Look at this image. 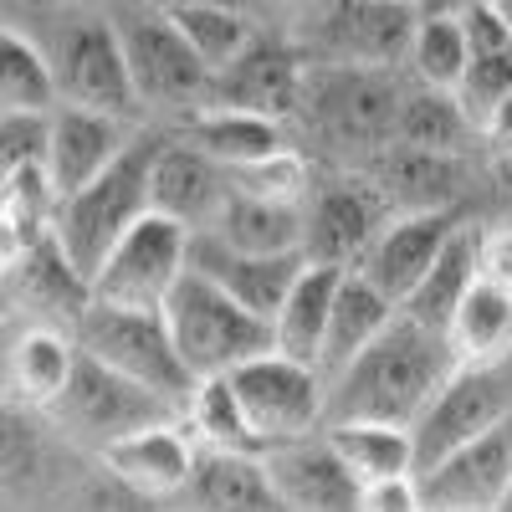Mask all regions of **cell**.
Listing matches in <instances>:
<instances>
[{"instance_id": "1", "label": "cell", "mask_w": 512, "mask_h": 512, "mask_svg": "<svg viewBox=\"0 0 512 512\" xmlns=\"http://www.w3.org/2000/svg\"><path fill=\"white\" fill-rule=\"evenodd\" d=\"M451 369H456V354L446 344V333L400 313L344 374L328 384V425H338V420H384V425L415 431L420 415L441 395V384L451 379Z\"/></svg>"}, {"instance_id": "2", "label": "cell", "mask_w": 512, "mask_h": 512, "mask_svg": "<svg viewBox=\"0 0 512 512\" xmlns=\"http://www.w3.org/2000/svg\"><path fill=\"white\" fill-rule=\"evenodd\" d=\"M6 26H21L41 41V52L52 57L62 103L98 108L128 123H149L134 93V77H128L123 36L108 0H47V6L6 16Z\"/></svg>"}, {"instance_id": "3", "label": "cell", "mask_w": 512, "mask_h": 512, "mask_svg": "<svg viewBox=\"0 0 512 512\" xmlns=\"http://www.w3.org/2000/svg\"><path fill=\"white\" fill-rule=\"evenodd\" d=\"M405 72L384 67H313L292 134L323 169H364L395 144Z\"/></svg>"}, {"instance_id": "4", "label": "cell", "mask_w": 512, "mask_h": 512, "mask_svg": "<svg viewBox=\"0 0 512 512\" xmlns=\"http://www.w3.org/2000/svg\"><path fill=\"white\" fill-rule=\"evenodd\" d=\"M159 144H164V128L144 123L139 139L123 149V159L113 169H103L88 190H77V195L62 200L52 236H57L62 256L88 282L108 262V251L154 210V159H159Z\"/></svg>"}, {"instance_id": "5", "label": "cell", "mask_w": 512, "mask_h": 512, "mask_svg": "<svg viewBox=\"0 0 512 512\" xmlns=\"http://www.w3.org/2000/svg\"><path fill=\"white\" fill-rule=\"evenodd\" d=\"M113 21H118L128 77H134V93H139V108L149 123L180 128L210 108L216 72L190 52L175 16L159 6H144V0H113Z\"/></svg>"}, {"instance_id": "6", "label": "cell", "mask_w": 512, "mask_h": 512, "mask_svg": "<svg viewBox=\"0 0 512 512\" xmlns=\"http://www.w3.org/2000/svg\"><path fill=\"white\" fill-rule=\"evenodd\" d=\"M313 67H384L405 72L410 41L420 26L415 6L400 0H308L282 21Z\"/></svg>"}, {"instance_id": "7", "label": "cell", "mask_w": 512, "mask_h": 512, "mask_svg": "<svg viewBox=\"0 0 512 512\" xmlns=\"http://www.w3.org/2000/svg\"><path fill=\"white\" fill-rule=\"evenodd\" d=\"M164 318H169V333H175V344H180V359L190 364L195 379L236 374L241 364L277 349L272 344V323L246 313L231 292H221L200 272H185L175 297L164 303Z\"/></svg>"}, {"instance_id": "8", "label": "cell", "mask_w": 512, "mask_h": 512, "mask_svg": "<svg viewBox=\"0 0 512 512\" xmlns=\"http://www.w3.org/2000/svg\"><path fill=\"white\" fill-rule=\"evenodd\" d=\"M77 344L88 359L108 364L113 374L144 384L159 400H169L180 415L195 395V374L190 364L180 359V344L169 333V318L164 313H144V308H108V303H93L77 323Z\"/></svg>"}, {"instance_id": "9", "label": "cell", "mask_w": 512, "mask_h": 512, "mask_svg": "<svg viewBox=\"0 0 512 512\" xmlns=\"http://www.w3.org/2000/svg\"><path fill=\"white\" fill-rule=\"evenodd\" d=\"M52 431L77 451V456H103L108 446H118L123 436H139L149 425H164V420H180V410L159 400L144 384L113 374L108 364L82 354V369L72 379L67 400L47 415Z\"/></svg>"}, {"instance_id": "10", "label": "cell", "mask_w": 512, "mask_h": 512, "mask_svg": "<svg viewBox=\"0 0 512 512\" xmlns=\"http://www.w3.org/2000/svg\"><path fill=\"white\" fill-rule=\"evenodd\" d=\"M231 384H236V400L246 410V425H251L256 446H262V456L328 431V379L303 359H287L272 349L262 359L241 364Z\"/></svg>"}, {"instance_id": "11", "label": "cell", "mask_w": 512, "mask_h": 512, "mask_svg": "<svg viewBox=\"0 0 512 512\" xmlns=\"http://www.w3.org/2000/svg\"><path fill=\"white\" fill-rule=\"evenodd\" d=\"M303 216H308V236H303L308 262L354 272L369 256V246L379 241V231L390 226L395 210L364 169H323Z\"/></svg>"}, {"instance_id": "12", "label": "cell", "mask_w": 512, "mask_h": 512, "mask_svg": "<svg viewBox=\"0 0 512 512\" xmlns=\"http://www.w3.org/2000/svg\"><path fill=\"white\" fill-rule=\"evenodd\" d=\"M185 272H190V231L149 210V216L108 251V262L98 267L93 303L164 313V303L175 297Z\"/></svg>"}, {"instance_id": "13", "label": "cell", "mask_w": 512, "mask_h": 512, "mask_svg": "<svg viewBox=\"0 0 512 512\" xmlns=\"http://www.w3.org/2000/svg\"><path fill=\"white\" fill-rule=\"evenodd\" d=\"M308 77H313V62L308 52L292 41V31L282 21H267L262 36L216 77V98L210 108H241V113H262V118H277V123H297L303 113V98H308Z\"/></svg>"}, {"instance_id": "14", "label": "cell", "mask_w": 512, "mask_h": 512, "mask_svg": "<svg viewBox=\"0 0 512 512\" xmlns=\"http://www.w3.org/2000/svg\"><path fill=\"white\" fill-rule=\"evenodd\" d=\"M512 420V359L502 364H456L451 379L441 384V395L415 425V451L420 466H431L451 456L456 446L477 441L497 425Z\"/></svg>"}, {"instance_id": "15", "label": "cell", "mask_w": 512, "mask_h": 512, "mask_svg": "<svg viewBox=\"0 0 512 512\" xmlns=\"http://www.w3.org/2000/svg\"><path fill=\"white\" fill-rule=\"evenodd\" d=\"M98 466L118 482L128 487L134 497L154 502V507H180L190 482H195V466H200V441L195 431L180 420H164V425H149V431L139 436H123L118 446H108L98 456Z\"/></svg>"}, {"instance_id": "16", "label": "cell", "mask_w": 512, "mask_h": 512, "mask_svg": "<svg viewBox=\"0 0 512 512\" xmlns=\"http://www.w3.org/2000/svg\"><path fill=\"white\" fill-rule=\"evenodd\" d=\"M231 195H236L231 169L210 159L200 144H190L185 134L164 128V144L154 159V216H169L190 236H200V231H216Z\"/></svg>"}, {"instance_id": "17", "label": "cell", "mask_w": 512, "mask_h": 512, "mask_svg": "<svg viewBox=\"0 0 512 512\" xmlns=\"http://www.w3.org/2000/svg\"><path fill=\"white\" fill-rule=\"evenodd\" d=\"M82 369V344L57 323H11L6 333V410L52 415Z\"/></svg>"}, {"instance_id": "18", "label": "cell", "mask_w": 512, "mask_h": 512, "mask_svg": "<svg viewBox=\"0 0 512 512\" xmlns=\"http://www.w3.org/2000/svg\"><path fill=\"white\" fill-rule=\"evenodd\" d=\"M466 221H472L466 210H405V216H390V226L379 231V241L354 272L405 308V297L425 282V272L441 262V251Z\"/></svg>"}, {"instance_id": "19", "label": "cell", "mask_w": 512, "mask_h": 512, "mask_svg": "<svg viewBox=\"0 0 512 512\" xmlns=\"http://www.w3.org/2000/svg\"><path fill=\"white\" fill-rule=\"evenodd\" d=\"M512 482V420L420 466V492L431 512H497Z\"/></svg>"}, {"instance_id": "20", "label": "cell", "mask_w": 512, "mask_h": 512, "mask_svg": "<svg viewBox=\"0 0 512 512\" xmlns=\"http://www.w3.org/2000/svg\"><path fill=\"white\" fill-rule=\"evenodd\" d=\"M6 303H11V323H57V328H72L82 323V313L93 308V282L82 277L57 236L41 241L31 251H16L6 256Z\"/></svg>"}, {"instance_id": "21", "label": "cell", "mask_w": 512, "mask_h": 512, "mask_svg": "<svg viewBox=\"0 0 512 512\" xmlns=\"http://www.w3.org/2000/svg\"><path fill=\"white\" fill-rule=\"evenodd\" d=\"M364 175L379 185V195L390 200L395 216H405V210H466L472 216L477 169L461 154H425V149L395 144L374 164H364Z\"/></svg>"}, {"instance_id": "22", "label": "cell", "mask_w": 512, "mask_h": 512, "mask_svg": "<svg viewBox=\"0 0 512 512\" xmlns=\"http://www.w3.org/2000/svg\"><path fill=\"white\" fill-rule=\"evenodd\" d=\"M144 123H128L98 108H72L62 103L52 113V149H47V175L57 185V195H77L88 190L103 169H113L123 159V149L139 139Z\"/></svg>"}, {"instance_id": "23", "label": "cell", "mask_w": 512, "mask_h": 512, "mask_svg": "<svg viewBox=\"0 0 512 512\" xmlns=\"http://www.w3.org/2000/svg\"><path fill=\"white\" fill-rule=\"evenodd\" d=\"M308 256H251L226 246L221 236H190V272L210 277L221 292H231L246 313H256L262 323H272L287 303V292L303 277Z\"/></svg>"}, {"instance_id": "24", "label": "cell", "mask_w": 512, "mask_h": 512, "mask_svg": "<svg viewBox=\"0 0 512 512\" xmlns=\"http://www.w3.org/2000/svg\"><path fill=\"white\" fill-rule=\"evenodd\" d=\"M267 472H272L287 512H359L364 487L328 446V431L267 451Z\"/></svg>"}, {"instance_id": "25", "label": "cell", "mask_w": 512, "mask_h": 512, "mask_svg": "<svg viewBox=\"0 0 512 512\" xmlns=\"http://www.w3.org/2000/svg\"><path fill=\"white\" fill-rule=\"evenodd\" d=\"M180 512H287V507L267 472V456L200 446V466Z\"/></svg>"}, {"instance_id": "26", "label": "cell", "mask_w": 512, "mask_h": 512, "mask_svg": "<svg viewBox=\"0 0 512 512\" xmlns=\"http://www.w3.org/2000/svg\"><path fill=\"white\" fill-rule=\"evenodd\" d=\"M175 134L200 144L210 159H221L231 175L236 169H251V164H267V159H277L287 149H303L287 123L262 118V113H241V108H205L190 123H180Z\"/></svg>"}, {"instance_id": "27", "label": "cell", "mask_w": 512, "mask_h": 512, "mask_svg": "<svg viewBox=\"0 0 512 512\" xmlns=\"http://www.w3.org/2000/svg\"><path fill=\"white\" fill-rule=\"evenodd\" d=\"M395 318H400L395 297H384V292H379L369 277H359V272H344V287H338V303H333V323H328V344H323L318 374L333 384Z\"/></svg>"}, {"instance_id": "28", "label": "cell", "mask_w": 512, "mask_h": 512, "mask_svg": "<svg viewBox=\"0 0 512 512\" xmlns=\"http://www.w3.org/2000/svg\"><path fill=\"white\" fill-rule=\"evenodd\" d=\"M338 287H344V272L338 267H303L297 287L287 292L282 313L272 318V344L287 359H303L318 369L323 344H328V323H333V303H338Z\"/></svg>"}, {"instance_id": "29", "label": "cell", "mask_w": 512, "mask_h": 512, "mask_svg": "<svg viewBox=\"0 0 512 512\" xmlns=\"http://www.w3.org/2000/svg\"><path fill=\"white\" fill-rule=\"evenodd\" d=\"M328 446L338 461L354 472L359 487L374 482H395V477H420V451L415 431L405 425H384V420H338L328 425Z\"/></svg>"}, {"instance_id": "30", "label": "cell", "mask_w": 512, "mask_h": 512, "mask_svg": "<svg viewBox=\"0 0 512 512\" xmlns=\"http://www.w3.org/2000/svg\"><path fill=\"white\" fill-rule=\"evenodd\" d=\"M308 205H277V200H256V195H231L226 216L216 221V231L226 246L251 251V256H303V236H308ZM205 236V231H200Z\"/></svg>"}, {"instance_id": "31", "label": "cell", "mask_w": 512, "mask_h": 512, "mask_svg": "<svg viewBox=\"0 0 512 512\" xmlns=\"http://www.w3.org/2000/svg\"><path fill=\"white\" fill-rule=\"evenodd\" d=\"M395 144L400 149H425V154H461V159H472L482 149L477 144V128H472V118H466V108L456 103V93L415 88V82L405 88V103H400Z\"/></svg>"}, {"instance_id": "32", "label": "cell", "mask_w": 512, "mask_h": 512, "mask_svg": "<svg viewBox=\"0 0 512 512\" xmlns=\"http://www.w3.org/2000/svg\"><path fill=\"white\" fill-rule=\"evenodd\" d=\"M472 287H477V216L451 236V246L441 251V262L425 272V282L405 297L400 313L425 323V328H436V333H446Z\"/></svg>"}, {"instance_id": "33", "label": "cell", "mask_w": 512, "mask_h": 512, "mask_svg": "<svg viewBox=\"0 0 512 512\" xmlns=\"http://www.w3.org/2000/svg\"><path fill=\"white\" fill-rule=\"evenodd\" d=\"M446 344L456 364H502L512 359V292L492 287L477 277V287L466 292V303L456 308Z\"/></svg>"}, {"instance_id": "34", "label": "cell", "mask_w": 512, "mask_h": 512, "mask_svg": "<svg viewBox=\"0 0 512 512\" xmlns=\"http://www.w3.org/2000/svg\"><path fill=\"white\" fill-rule=\"evenodd\" d=\"M62 88L52 57L41 52V41L21 26L0 31V113H57Z\"/></svg>"}, {"instance_id": "35", "label": "cell", "mask_w": 512, "mask_h": 512, "mask_svg": "<svg viewBox=\"0 0 512 512\" xmlns=\"http://www.w3.org/2000/svg\"><path fill=\"white\" fill-rule=\"evenodd\" d=\"M466 67H472V47H466V31L461 16H436V11H420L415 41H410V57H405V77L415 88H436V93H456Z\"/></svg>"}, {"instance_id": "36", "label": "cell", "mask_w": 512, "mask_h": 512, "mask_svg": "<svg viewBox=\"0 0 512 512\" xmlns=\"http://www.w3.org/2000/svg\"><path fill=\"white\" fill-rule=\"evenodd\" d=\"M180 26V36L190 41V52L210 67V72H226L256 36H262L267 16L256 11H236V6H190V11H169Z\"/></svg>"}, {"instance_id": "37", "label": "cell", "mask_w": 512, "mask_h": 512, "mask_svg": "<svg viewBox=\"0 0 512 512\" xmlns=\"http://www.w3.org/2000/svg\"><path fill=\"white\" fill-rule=\"evenodd\" d=\"M185 425L195 431V441L210 446V451H256V456H262V446H256L251 425H246V410L236 400L231 374L195 384V395L185 405Z\"/></svg>"}, {"instance_id": "38", "label": "cell", "mask_w": 512, "mask_h": 512, "mask_svg": "<svg viewBox=\"0 0 512 512\" xmlns=\"http://www.w3.org/2000/svg\"><path fill=\"white\" fill-rule=\"evenodd\" d=\"M512 98V52L502 57H472V67H466L461 88H456V103L466 108V118H472V128L482 134V123Z\"/></svg>"}, {"instance_id": "39", "label": "cell", "mask_w": 512, "mask_h": 512, "mask_svg": "<svg viewBox=\"0 0 512 512\" xmlns=\"http://www.w3.org/2000/svg\"><path fill=\"white\" fill-rule=\"evenodd\" d=\"M52 113H0V169H47Z\"/></svg>"}, {"instance_id": "40", "label": "cell", "mask_w": 512, "mask_h": 512, "mask_svg": "<svg viewBox=\"0 0 512 512\" xmlns=\"http://www.w3.org/2000/svg\"><path fill=\"white\" fill-rule=\"evenodd\" d=\"M477 277L512 292V216H477Z\"/></svg>"}, {"instance_id": "41", "label": "cell", "mask_w": 512, "mask_h": 512, "mask_svg": "<svg viewBox=\"0 0 512 512\" xmlns=\"http://www.w3.org/2000/svg\"><path fill=\"white\" fill-rule=\"evenodd\" d=\"M461 31H466V47H472V57H502V52H512V31H507V21L497 16V6L461 11Z\"/></svg>"}, {"instance_id": "42", "label": "cell", "mask_w": 512, "mask_h": 512, "mask_svg": "<svg viewBox=\"0 0 512 512\" xmlns=\"http://www.w3.org/2000/svg\"><path fill=\"white\" fill-rule=\"evenodd\" d=\"M359 512H431L420 492V477H395V482H374L359 497Z\"/></svg>"}, {"instance_id": "43", "label": "cell", "mask_w": 512, "mask_h": 512, "mask_svg": "<svg viewBox=\"0 0 512 512\" xmlns=\"http://www.w3.org/2000/svg\"><path fill=\"white\" fill-rule=\"evenodd\" d=\"M482 154H492L497 164H512V98L482 123V134H477Z\"/></svg>"}, {"instance_id": "44", "label": "cell", "mask_w": 512, "mask_h": 512, "mask_svg": "<svg viewBox=\"0 0 512 512\" xmlns=\"http://www.w3.org/2000/svg\"><path fill=\"white\" fill-rule=\"evenodd\" d=\"M144 6H159V11H190V6H236V11H256V16H262V6H256V0H144Z\"/></svg>"}, {"instance_id": "45", "label": "cell", "mask_w": 512, "mask_h": 512, "mask_svg": "<svg viewBox=\"0 0 512 512\" xmlns=\"http://www.w3.org/2000/svg\"><path fill=\"white\" fill-rule=\"evenodd\" d=\"M256 6H262V16H267V21H287V16L303 11L308 0H256Z\"/></svg>"}, {"instance_id": "46", "label": "cell", "mask_w": 512, "mask_h": 512, "mask_svg": "<svg viewBox=\"0 0 512 512\" xmlns=\"http://www.w3.org/2000/svg\"><path fill=\"white\" fill-rule=\"evenodd\" d=\"M472 6H492V0H425L420 11H436V16H461V11H472Z\"/></svg>"}, {"instance_id": "47", "label": "cell", "mask_w": 512, "mask_h": 512, "mask_svg": "<svg viewBox=\"0 0 512 512\" xmlns=\"http://www.w3.org/2000/svg\"><path fill=\"white\" fill-rule=\"evenodd\" d=\"M492 6H497V16L507 21V31H512V0H492Z\"/></svg>"}, {"instance_id": "48", "label": "cell", "mask_w": 512, "mask_h": 512, "mask_svg": "<svg viewBox=\"0 0 512 512\" xmlns=\"http://www.w3.org/2000/svg\"><path fill=\"white\" fill-rule=\"evenodd\" d=\"M497 512H512V482H507V492H502V502H497Z\"/></svg>"}, {"instance_id": "49", "label": "cell", "mask_w": 512, "mask_h": 512, "mask_svg": "<svg viewBox=\"0 0 512 512\" xmlns=\"http://www.w3.org/2000/svg\"><path fill=\"white\" fill-rule=\"evenodd\" d=\"M400 6H415V11H420V6H425V0H400Z\"/></svg>"}, {"instance_id": "50", "label": "cell", "mask_w": 512, "mask_h": 512, "mask_svg": "<svg viewBox=\"0 0 512 512\" xmlns=\"http://www.w3.org/2000/svg\"><path fill=\"white\" fill-rule=\"evenodd\" d=\"M169 512H180V507H169Z\"/></svg>"}, {"instance_id": "51", "label": "cell", "mask_w": 512, "mask_h": 512, "mask_svg": "<svg viewBox=\"0 0 512 512\" xmlns=\"http://www.w3.org/2000/svg\"><path fill=\"white\" fill-rule=\"evenodd\" d=\"M108 6H113V0H108Z\"/></svg>"}]
</instances>
